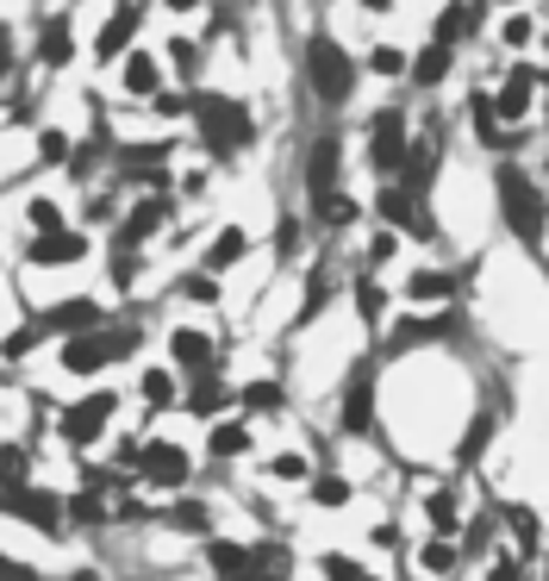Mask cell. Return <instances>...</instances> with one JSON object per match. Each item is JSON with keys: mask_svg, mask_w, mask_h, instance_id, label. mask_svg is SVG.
Wrapping results in <instances>:
<instances>
[{"mask_svg": "<svg viewBox=\"0 0 549 581\" xmlns=\"http://www.w3.org/2000/svg\"><path fill=\"white\" fill-rule=\"evenodd\" d=\"M194 120H200V138L213 144L219 157H231V151H244V144L257 138L250 106L231 101V94H194Z\"/></svg>", "mask_w": 549, "mask_h": 581, "instance_id": "6da1fadb", "label": "cell"}, {"mask_svg": "<svg viewBox=\"0 0 549 581\" xmlns=\"http://www.w3.org/2000/svg\"><path fill=\"white\" fill-rule=\"evenodd\" d=\"M137 351V332L132 325H120V332H82V338H63V351H56V363H63V375H101L113 370L120 356Z\"/></svg>", "mask_w": 549, "mask_h": 581, "instance_id": "7a4b0ae2", "label": "cell"}, {"mask_svg": "<svg viewBox=\"0 0 549 581\" xmlns=\"http://www.w3.org/2000/svg\"><path fill=\"white\" fill-rule=\"evenodd\" d=\"M307 82L319 101H350V89H356V63H350V51H343L338 38H312L307 44Z\"/></svg>", "mask_w": 549, "mask_h": 581, "instance_id": "3957f363", "label": "cell"}, {"mask_svg": "<svg viewBox=\"0 0 549 581\" xmlns=\"http://www.w3.org/2000/svg\"><path fill=\"white\" fill-rule=\"evenodd\" d=\"M113 413H120V394H113V387H94L87 401L63 406V419H56V438L75 444V450H87V444H94L106 425H113Z\"/></svg>", "mask_w": 549, "mask_h": 581, "instance_id": "277c9868", "label": "cell"}, {"mask_svg": "<svg viewBox=\"0 0 549 581\" xmlns=\"http://www.w3.org/2000/svg\"><path fill=\"white\" fill-rule=\"evenodd\" d=\"M375 212H381V219H387V226H394V231H406V238H418V245H431V238H437V219H431L425 194L400 188V181H387V188L375 194Z\"/></svg>", "mask_w": 549, "mask_h": 581, "instance_id": "5b68a950", "label": "cell"}, {"mask_svg": "<svg viewBox=\"0 0 549 581\" xmlns=\"http://www.w3.org/2000/svg\"><path fill=\"white\" fill-rule=\"evenodd\" d=\"M499 200H506V226L518 231V238H543V194L531 188V176H525V169H506V176H499Z\"/></svg>", "mask_w": 549, "mask_h": 581, "instance_id": "8992f818", "label": "cell"}, {"mask_svg": "<svg viewBox=\"0 0 549 581\" xmlns=\"http://www.w3.org/2000/svg\"><path fill=\"white\" fill-rule=\"evenodd\" d=\"M406 144H412V132H406V113H375V125H369V169L375 176H387V181H400V163H406Z\"/></svg>", "mask_w": 549, "mask_h": 581, "instance_id": "52a82bcc", "label": "cell"}, {"mask_svg": "<svg viewBox=\"0 0 549 581\" xmlns=\"http://www.w3.org/2000/svg\"><path fill=\"white\" fill-rule=\"evenodd\" d=\"M175 219V207H169V194H151V200H137L132 212H125V226L113 231V250H144L156 238V231Z\"/></svg>", "mask_w": 549, "mask_h": 581, "instance_id": "ba28073f", "label": "cell"}, {"mask_svg": "<svg viewBox=\"0 0 549 581\" xmlns=\"http://www.w3.org/2000/svg\"><path fill=\"white\" fill-rule=\"evenodd\" d=\"M7 512H19L44 538H63V494H51V488H13L7 494Z\"/></svg>", "mask_w": 549, "mask_h": 581, "instance_id": "9c48e42d", "label": "cell"}, {"mask_svg": "<svg viewBox=\"0 0 549 581\" xmlns=\"http://www.w3.org/2000/svg\"><path fill=\"white\" fill-rule=\"evenodd\" d=\"M137 476L163 494L188 488V450H182V444H144V450H137Z\"/></svg>", "mask_w": 549, "mask_h": 581, "instance_id": "30bf717a", "label": "cell"}, {"mask_svg": "<svg viewBox=\"0 0 549 581\" xmlns=\"http://www.w3.org/2000/svg\"><path fill=\"white\" fill-rule=\"evenodd\" d=\"M169 363L188 375H206L213 363H219V344H213V332L206 325H175L169 332Z\"/></svg>", "mask_w": 549, "mask_h": 581, "instance_id": "8fae6325", "label": "cell"}, {"mask_svg": "<svg viewBox=\"0 0 549 581\" xmlns=\"http://www.w3.org/2000/svg\"><path fill=\"white\" fill-rule=\"evenodd\" d=\"M120 163H125V176L151 181L156 194H169V138H151V144H125V151H120Z\"/></svg>", "mask_w": 549, "mask_h": 581, "instance_id": "7c38bea8", "label": "cell"}, {"mask_svg": "<svg viewBox=\"0 0 549 581\" xmlns=\"http://www.w3.org/2000/svg\"><path fill=\"white\" fill-rule=\"evenodd\" d=\"M82 257H87V238L82 231H69V226L25 245V263H38V269H69V263H82Z\"/></svg>", "mask_w": 549, "mask_h": 581, "instance_id": "4fadbf2b", "label": "cell"}, {"mask_svg": "<svg viewBox=\"0 0 549 581\" xmlns=\"http://www.w3.org/2000/svg\"><path fill=\"white\" fill-rule=\"evenodd\" d=\"M137 25H144V7H137V0H120V13L106 19L101 38H94V56H101V63L125 56V51H132V38H137Z\"/></svg>", "mask_w": 549, "mask_h": 581, "instance_id": "5bb4252c", "label": "cell"}, {"mask_svg": "<svg viewBox=\"0 0 549 581\" xmlns=\"http://www.w3.org/2000/svg\"><path fill=\"white\" fill-rule=\"evenodd\" d=\"M531 94H537V70H531V63H512V75H506V82H499V94H494L499 125L525 120V113H531Z\"/></svg>", "mask_w": 549, "mask_h": 581, "instance_id": "9a60e30c", "label": "cell"}, {"mask_svg": "<svg viewBox=\"0 0 549 581\" xmlns=\"http://www.w3.org/2000/svg\"><path fill=\"white\" fill-rule=\"evenodd\" d=\"M120 89L137 94V101H156V94H163V63H156L151 51H125V63H120Z\"/></svg>", "mask_w": 549, "mask_h": 581, "instance_id": "2e32d148", "label": "cell"}, {"mask_svg": "<svg viewBox=\"0 0 549 581\" xmlns=\"http://www.w3.org/2000/svg\"><path fill=\"white\" fill-rule=\"evenodd\" d=\"M69 56H75V25H69L63 13H51L44 32H38V63H44V70H63Z\"/></svg>", "mask_w": 549, "mask_h": 581, "instance_id": "e0dca14e", "label": "cell"}, {"mask_svg": "<svg viewBox=\"0 0 549 581\" xmlns=\"http://www.w3.org/2000/svg\"><path fill=\"white\" fill-rule=\"evenodd\" d=\"M250 257V231L244 226H225L213 245H206V263H200V276H219V269H231V263H244Z\"/></svg>", "mask_w": 549, "mask_h": 581, "instance_id": "ac0fdd59", "label": "cell"}, {"mask_svg": "<svg viewBox=\"0 0 549 581\" xmlns=\"http://www.w3.org/2000/svg\"><path fill=\"white\" fill-rule=\"evenodd\" d=\"M307 188H312V200L338 188V138H331V132L307 151Z\"/></svg>", "mask_w": 549, "mask_h": 581, "instance_id": "d6986e66", "label": "cell"}, {"mask_svg": "<svg viewBox=\"0 0 549 581\" xmlns=\"http://www.w3.org/2000/svg\"><path fill=\"white\" fill-rule=\"evenodd\" d=\"M312 219H319L325 231H350L362 219V200H350V194L331 188V194H319V200H312Z\"/></svg>", "mask_w": 549, "mask_h": 581, "instance_id": "ffe728a7", "label": "cell"}, {"mask_svg": "<svg viewBox=\"0 0 549 581\" xmlns=\"http://www.w3.org/2000/svg\"><path fill=\"white\" fill-rule=\"evenodd\" d=\"M206 563H213L219 581H250V550L231 544V538H213V544H206Z\"/></svg>", "mask_w": 549, "mask_h": 581, "instance_id": "44dd1931", "label": "cell"}, {"mask_svg": "<svg viewBox=\"0 0 549 581\" xmlns=\"http://www.w3.org/2000/svg\"><path fill=\"white\" fill-rule=\"evenodd\" d=\"M475 13H480L475 0H449L444 13H437V38H431V44H444V51H449L456 38H468V32H475Z\"/></svg>", "mask_w": 549, "mask_h": 581, "instance_id": "7402d4cb", "label": "cell"}, {"mask_svg": "<svg viewBox=\"0 0 549 581\" xmlns=\"http://www.w3.org/2000/svg\"><path fill=\"white\" fill-rule=\"evenodd\" d=\"M369 413H375V387H369V375H350V394H343V432H369Z\"/></svg>", "mask_w": 549, "mask_h": 581, "instance_id": "603a6c76", "label": "cell"}, {"mask_svg": "<svg viewBox=\"0 0 549 581\" xmlns=\"http://www.w3.org/2000/svg\"><path fill=\"white\" fill-rule=\"evenodd\" d=\"M32 488V450L25 444H0V494Z\"/></svg>", "mask_w": 549, "mask_h": 581, "instance_id": "cb8c5ba5", "label": "cell"}, {"mask_svg": "<svg viewBox=\"0 0 549 581\" xmlns=\"http://www.w3.org/2000/svg\"><path fill=\"white\" fill-rule=\"evenodd\" d=\"M231 401V387L219 382V370H206V375H194V394H188V413H200V419H213L219 406Z\"/></svg>", "mask_w": 549, "mask_h": 581, "instance_id": "d4e9b609", "label": "cell"}, {"mask_svg": "<svg viewBox=\"0 0 549 581\" xmlns=\"http://www.w3.org/2000/svg\"><path fill=\"white\" fill-rule=\"evenodd\" d=\"M425 519H431V531H437V538H449V544H456V531H463V507H456V494H431L425 500Z\"/></svg>", "mask_w": 549, "mask_h": 581, "instance_id": "484cf974", "label": "cell"}, {"mask_svg": "<svg viewBox=\"0 0 549 581\" xmlns=\"http://www.w3.org/2000/svg\"><path fill=\"white\" fill-rule=\"evenodd\" d=\"M449 294H456L449 269H412L406 276V300H449Z\"/></svg>", "mask_w": 549, "mask_h": 581, "instance_id": "4316f807", "label": "cell"}, {"mask_svg": "<svg viewBox=\"0 0 549 581\" xmlns=\"http://www.w3.org/2000/svg\"><path fill=\"white\" fill-rule=\"evenodd\" d=\"M406 70H412V82H418V89H437V82L449 75V51H444V44H425L418 56H406Z\"/></svg>", "mask_w": 549, "mask_h": 581, "instance_id": "83f0119b", "label": "cell"}, {"mask_svg": "<svg viewBox=\"0 0 549 581\" xmlns=\"http://www.w3.org/2000/svg\"><path fill=\"white\" fill-rule=\"evenodd\" d=\"M293 575V557L281 544H257L250 550V581H288Z\"/></svg>", "mask_w": 549, "mask_h": 581, "instance_id": "f1b7e54d", "label": "cell"}, {"mask_svg": "<svg viewBox=\"0 0 549 581\" xmlns=\"http://www.w3.org/2000/svg\"><path fill=\"white\" fill-rule=\"evenodd\" d=\"M63 512L69 519H75V526H106V519H113V500H106V494H75V500H63Z\"/></svg>", "mask_w": 549, "mask_h": 581, "instance_id": "f546056e", "label": "cell"}, {"mask_svg": "<svg viewBox=\"0 0 549 581\" xmlns=\"http://www.w3.org/2000/svg\"><path fill=\"white\" fill-rule=\"evenodd\" d=\"M418 563H425L431 575H456V569H463V544H449V538H431V544L418 550Z\"/></svg>", "mask_w": 549, "mask_h": 581, "instance_id": "4dcf8cb0", "label": "cell"}, {"mask_svg": "<svg viewBox=\"0 0 549 581\" xmlns=\"http://www.w3.org/2000/svg\"><path fill=\"white\" fill-rule=\"evenodd\" d=\"M69 157H75L69 132H63V125H44V132H38V163H44V169H56V163H69Z\"/></svg>", "mask_w": 549, "mask_h": 581, "instance_id": "1f68e13d", "label": "cell"}, {"mask_svg": "<svg viewBox=\"0 0 549 581\" xmlns=\"http://www.w3.org/2000/svg\"><path fill=\"white\" fill-rule=\"evenodd\" d=\"M169 63H175V75H182V82H200V44H194V38H169Z\"/></svg>", "mask_w": 549, "mask_h": 581, "instance_id": "d6a6232c", "label": "cell"}, {"mask_svg": "<svg viewBox=\"0 0 549 581\" xmlns=\"http://www.w3.org/2000/svg\"><path fill=\"white\" fill-rule=\"evenodd\" d=\"M213 457H244L250 450V425H213Z\"/></svg>", "mask_w": 549, "mask_h": 581, "instance_id": "836d02e7", "label": "cell"}, {"mask_svg": "<svg viewBox=\"0 0 549 581\" xmlns=\"http://www.w3.org/2000/svg\"><path fill=\"white\" fill-rule=\"evenodd\" d=\"M437 332H449V319L437 313V319H406L394 332V351H406V344H425V338H437Z\"/></svg>", "mask_w": 549, "mask_h": 581, "instance_id": "e575fe53", "label": "cell"}, {"mask_svg": "<svg viewBox=\"0 0 549 581\" xmlns=\"http://www.w3.org/2000/svg\"><path fill=\"white\" fill-rule=\"evenodd\" d=\"M25 226H32L38 238H51V231H63V207H56V200H32V207H25Z\"/></svg>", "mask_w": 549, "mask_h": 581, "instance_id": "d590c367", "label": "cell"}, {"mask_svg": "<svg viewBox=\"0 0 549 581\" xmlns=\"http://www.w3.org/2000/svg\"><path fill=\"white\" fill-rule=\"evenodd\" d=\"M312 507H350V481L343 476H312Z\"/></svg>", "mask_w": 549, "mask_h": 581, "instance_id": "8d00e7d4", "label": "cell"}, {"mask_svg": "<svg viewBox=\"0 0 549 581\" xmlns=\"http://www.w3.org/2000/svg\"><path fill=\"white\" fill-rule=\"evenodd\" d=\"M238 401H244V413H274L281 406V382H250Z\"/></svg>", "mask_w": 549, "mask_h": 581, "instance_id": "74e56055", "label": "cell"}, {"mask_svg": "<svg viewBox=\"0 0 549 581\" xmlns=\"http://www.w3.org/2000/svg\"><path fill=\"white\" fill-rule=\"evenodd\" d=\"M163 519H169L175 531H213V512H206L200 500H182V507H175V512H163Z\"/></svg>", "mask_w": 549, "mask_h": 581, "instance_id": "f35d334b", "label": "cell"}, {"mask_svg": "<svg viewBox=\"0 0 549 581\" xmlns=\"http://www.w3.org/2000/svg\"><path fill=\"white\" fill-rule=\"evenodd\" d=\"M506 531L518 538V550H537V512L531 507H512V512H506Z\"/></svg>", "mask_w": 549, "mask_h": 581, "instance_id": "ab89813d", "label": "cell"}, {"mask_svg": "<svg viewBox=\"0 0 549 581\" xmlns=\"http://www.w3.org/2000/svg\"><path fill=\"white\" fill-rule=\"evenodd\" d=\"M537 38V25L525 13H512V19H499V44H506V51H525V44H531Z\"/></svg>", "mask_w": 549, "mask_h": 581, "instance_id": "60d3db41", "label": "cell"}, {"mask_svg": "<svg viewBox=\"0 0 549 581\" xmlns=\"http://www.w3.org/2000/svg\"><path fill=\"white\" fill-rule=\"evenodd\" d=\"M144 401L151 406H175V375L169 370H144Z\"/></svg>", "mask_w": 549, "mask_h": 581, "instance_id": "b9f144b4", "label": "cell"}, {"mask_svg": "<svg viewBox=\"0 0 549 581\" xmlns=\"http://www.w3.org/2000/svg\"><path fill=\"white\" fill-rule=\"evenodd\" d=\"M369 70L375 75H406V51H400V44H375V51H369Z\"/></svg>", "mask_w": 549, "mask_h": 581, "instance_id": "7bdbcfd3", "label": "cell"}, {"mask_svg": "<svg viewBox=\"0 0 549 581\" xmlns=\"http://www.w3.org/2000/svg\"><path fill=\"white\" fill-rule=\"evenodd\" d=\"M356 307H362V319L375 325V319L387 313V294H381V282H369V276H362V282H356Z\"/></svg>", "mask_w": 549, "mask_h": 581, "instance_id": "ee69618b", "label": "cell"}, {"mask_svg": "<svg viewBox=\"0 0 549 581\" xmlns=\"http://www.w3.org/2000/svg\"><path fill=\"white\" fill-rule=\"evenodd\" d=\"M182 294H188L194 307H219V276H188V282H182Z\"/></svg>", "mask_w": 549, "mask_h": 581, "instance_id": "f6af8a7d", "label": "cell"}, {"mask_svg": "<svg viewBox=\"0 0 549 581\" xmlns=\"http://www.w3.org/2000/svg\"><path fill=\"white\" fill-rule=\"evenodd\" d=\"M325 581H375L369 569H356L350 557H325Z\"/></svg>", "mask_w": 549, "mask_h": 581, "instance_id": "bcb514c9", "label": "cell"}, {"mask_svg": "<svg viewBox=\"0 0 549 581\" xmlns=\"http://www.w3.org/2000/svg\"><path fill=\"white\" fill-rule=\"evenodd\" d=\"M269 476H274V481H307V457H293V450H288V457L269 463Z\"/></svg>", "mask_w": 549, "mask_h": 581, "instance_id": "7dc6e473", "label": "cell"}, {"mask_svg": "<svg viewBox=\"0 0 549 581\" xmlns=\"http://www.w3.org/2000/svg\"><path fill=\"white\" fill-rule=\"evenodd\" d=\"M156 113H163V120H188V113H194V101H188V94H156Z\"/></svg>", "mask_w": 549, "mask_h": 581, "instance_id": "c3c4849f", "label": "cell"}, {"mask_svg": "<svg viewBox=\"0 0 549 581\" xmlns=\"http://www.w3.org/2000/svg\"><path fill=\"white\" fill-rule=\"evenodd\" d=\"M113 519H120V526H151L156 512L144 507V500H120V507H113Z\"/></svg>", "mask_w": 549, "mask_h": 581, "instance_id": "681fc988", "label": "cell"}, {"mask_svg": "<svg viewBox=\"0 0 549 581\" xmlns=\"http://www.w3.org/2000/svg\"><path fill=\"white\" fill-rule=\"evenodd\" d=\"M394 250H400L394 231H375V238H369V263H394Z\"/></svg>", "mask_w": 549, "mask_h": 581, "instance_id": "f907efd6", "label": "cell"}, {"mask_svg": "<svg viewBox=\"0 0 549 581\" xmlns=\"http://www.w3.org/2000/svg\"><path fill=\"white\" fill-rule=\"evenodd\" d=\"M494 544V519H475V526L463 531V550H487Z\"/></svg>", "mask_w": 549, "mask_h": 581, "instance_id": "816d5d0a", "label": "cell"}, {"mask_svg": "<svg viewBox=\"0 0 549 581\" xmlns=\"http://www.w3.org/2000/svg\"><path fill=\"white\" fill-rule=\"evenodd\" d=\"M0 581H38V569H32V563H19V557H7V550H0Z\"/></svg>", "mask_w": 549, "mask_h": 581, "instance_id": "f5cc1de1", "label": "cell"}, {"mask_svg": "<svg viewBox=\"0 0 549 581\" xmlns=\"http://www.w3.org/2000/svg\"><path fill=\"white\" fill-rule=\"evenodd\" d=\"M274 250H281V257H293V250H300V219H281V231H274Z\"/></svg>", "mask_w": 549, "mask_h": 581, "instance_id": "db71d44e", "label": "cell"}, {"mask_svg": "<svg viewBox=\"0 0 549 581\" xmlns=\"http://www.w3.org/2000/svg\"><path fill=\"white\" fill-rule=\"evenodd\" d=\"M487 581H525V569H518V557H499V563L487 569Z\"/></svg>", "mask_w": 549, "mask_h": 581, "instance_id": "11a10c76", "label": "cell"}, {"mask_svg": "<svg viewBox=\"0 0 549 581\" xmlns=\"http://www.w3.org/2000/svg\"><path fill=\"white\" fill-rule=\"evenodd\" d=\"M163 7H169V13H194V7H200V0H163Z\"/></svg>", "mask_w": 549, "mask_h": 581, "instance_id": "9f6ffc18", "label": "cell"}, {"mask_svg": "<svg viewBox=\"0 0 549 581\" xmlns=\"http://www.w3.org/2000/svg\"><path fill=\"white\" fill-rule=\"evenodd\" d=\"M69 581H101V575H94V569H75V575H69Z\"/></svg>", "mask_w": 549, "mask_h": 581, "instance_id": "6f0895ef", "label": "cell"}, {"mask_svg": "<svg viewBox=\"0 0 549 581\" xmlns=\"http://www.w3.org/2000/svg\"><path fill=\"white\" fill-rule=\"evenodd\" d=\"M362 7H375V13H387V7H394V0H362Z\"/></svg>", "mask_w": 549, "mask_h": 581, "instance_id": "680465c9", "label": "cell"}, {"mask_svg": "<svg viewBox=\"0 0 549 581\" xmlns=\"http://www.w3.org/2000/svg\"><path fill=\"white\" fill-rule=\"evenodd\" d=\"M7 70H13V63H7V38H0V75H7Z\"/></svg>", "mask_w": 549, "mask_h": 581, "instance_id": "91938a15", "label": "cell"}, {"mask_svg": "<svg viewBox=\"0 0 549 581\" xmlns=\"http://www.w3.org/2000/svg\"><path fill=\"white\" fill-rule=\"evenodd\" d=\"M543 176H549V157H543Z\"/></svg>", "mask_w": 549, "mask_h": 581, "instance_id": "94428289", "label": "cell"}, {"mask_svg": "<svg viewBox=\"0 0 549 581\" xmlns=\"http://www.w3.org/2000/svg\"><path fill=\"white\" fill-rule=\"evenodd\" d=\"M499 7H512V0H499Z\"/></svg>", "mask_w": 549, "mask_h": 581, "instance_id": "6125c7cd", "label": "cell"}]
</instances>
